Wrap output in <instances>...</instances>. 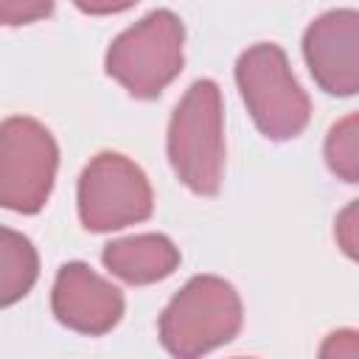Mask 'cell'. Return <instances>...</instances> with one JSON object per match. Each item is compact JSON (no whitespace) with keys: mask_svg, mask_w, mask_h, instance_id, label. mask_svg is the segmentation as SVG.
Listing matches in <instances>:
<instances>
[{"mask_svg":"<svg viewBox=\"0 0 359 359\" xmlns=\"http://www.w3.org/2000/svg\"><path fill=\"white\" fill-rule=\"evenodd\" d=\"M168 163L182 185L199 196H213L224 168V112L216 81H194L168 121Z\"/></svg>","mask_w":359,"mask_h":359,"instance_id":"obj_1","label":"cell"},{"mask_svg":"<svg viewBox=\"0 0 359 359\" xmlns=\"http://www.w3.org/2000/svg\"><path fill=\"white\" fill-rule=\"evenodd\" d=\"M185 28L168 8L146 14L107 50V73L135 98H157L182 70Z\"/></svg>","mask_w":359,"mask_h":359,"instance_id":"obj_3","label":"cell"},{"mask_svg":"<svg viewBox=\"0 0 359 359\" xmlns=\"http://www.w3.org/2000/svg\"><path fill=\"white\" fill-rule=\"evenodd\" d=\"M320 356H359V331L342 328L325 337Z\"/></svg>","mask_w":359,"mask_h":359,"instance_id":"obj_14","label":"cell"},{"mask_svg":"<svg viewBox=\"0 0 359 359\" xmlns=\"http://www.w3.org/2000/svg\"><path fill=\"white\" fill-rule=\"evenodd\" d=\"M104 266L132 286H146L168 278L180 266V250L160 233H140L118 238L104 247Z\"/></svg>","mask_w":359,"mask_h":359,"instance_id":"obj_9","label":"cell"},{"mask_svg":"<svg viewBox=\"0 0 359 359\" xmlns=\"http://www.w3.org/2000/svg\"><path fill=\"white\" fill-rule=\"evenodd\" d=\"M334 236H337V244L339 250L359 264V199L345 205L339 213H337V222H334Z\"/></svg>","mask_w":359,"mask_h":359,"instance_id":"obj_12","label":"cell"},{"mask_svg":"<svg viewBox=\"0 0 359 359\" xmlns=\"http://www.w3.org/2000/svg\"><path fill=\"white\" fill-rule=\"evenodd\" d=\"M53 11V0H0L3 25H28Z\"/></svg>","mask_w":359,"mask_h":359,"instance_id":"obj_13","label":"cell"},{"mask_svg":"<svg viewBox=\"0 0 359 359\" xmlns=\"http://www.w3.org/2000/svg\"><path fill=\"white\" fill-rule=\"evenodd\" d=\"M59 149L34 118H6L0 126V202L14 213H36L53 188Z\"/></svg>","mask_w":359,"mask_h":359,"instance_id":"obj_6","label":"cell"},{"mask_svg":"<svg viewBox=\"0 0 359 359\" xmlns=\"http://www.w3.org/2000/svg\"><path fill=\"white\" fill-rule=\"evenodd\" d=\"M36 275H39V261H36L34 244L22 233L3 227L0 230V303L11 306L20 297H25Z\"/></svg>","mask_w":359,"mask_h":359,"instance_id":"obj_10","label":"cell"},{"mask_svg":"<svg viewBox=\"0 0 359 359\" xmlns=\"http://www.w3.org/2000/svg\"><path fill=\"white\" fill-rule=\"evenodd\" d=\"M236 81L261 135L269 140H289L306 129L311 115L309 95L275 42L247 48L236 62Z\"/></svg>","mask_w":359,"mask_h":359,"instance_id":"obj_4","label":"cell"},{"mask_svg":"<svg viewBox=\"0 0 359 359\" xmlns=\"http://www.w3.org/2000/svg\"><path fill=\"white\" fill-rule=\"evenodd\" d=\"M73 3L84 14H118V11L132 8L137 0H73Z\"/></svg>","mask_w":359,"mask_h":359,"instance_id":"obj_15","label":"cell"},{"mask_svg":"<svg viewBox=\"0 0 359 359\" xmlns=\"http://www.w3.org/2000/svg\"><path fill=\"white\" fill-rule=\"evenodd\" d=\"M303 59L311 79L328 95L359 93V11L334 8L320 14L303 34Z\"/></svg>","mask_w":359,"mask_h":359,"instance_id":"obj_7","label":"cell"},{"mask_svg":"<svg viewBox=\"0 0 359 359\" xmlns=\"http://www.w3.org/2000/svg\"><path fill=\"white\" fill-rule=\"evenodd\" d=\"M50 306L62 325L98 337L118 325L123 314V294L87 264L70 261L56 275Z\"/></svg>","mask_w":359,"mask_h":359,"instance_id":"obj_8","label":"cell"},{"mask_svg":"<svg viewBox=\"0 0 359 359\" xmlns=\"http://www.w3.org/2000/svg\"><path fill=\"white\" fill-rule=\"evenodd\" d=\"M241 297L216 275L191 278L160 317V342L168 353L191 359L202 356L241 331Z\"/></svg>","mask_w":359,"mask_h":359,"instance_id":"obj_2","label":"cell"},{"mask_svg":"<svg viewBox=\"0 0 359 359\" xmlns=\"http://www.w3.org/2000/svg\"><path fill=\"white\" fill-rule=\"evenodd\" d=\"M154 196L146 174L118 151L95 154L79 177V219L93 233H109L151 216Z\"/></svg>","mask_w":359,"mask_h":359,"instance_id":"obj_5","label":"cell"},{"mask_svg":"<svg viewBox=\"0 0 359 359\" xmlns=\"http://www.w3.org/2000/svg\"><path fill=\"white\" fill-rule=\"evenodd\" d=\"M325 165L345 182H359V112L337 121L325 135Z\"/></svg>","mask_w":359,"mask_h":359,"instance_id":"obj_11","label":"cell"}]
</instances>
